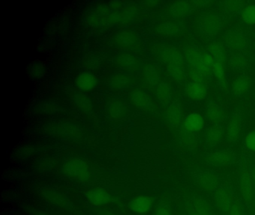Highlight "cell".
<instances>
[{
    "mask_svg": "<svg viewBox=\"0 0 255 215\" xmlns=\"http://www.w3.org/2000/svg\"><path fill=\"white\" fill-rule=\"evenodd\" d=\"M86 199L90 204L95 206H104L111 201V195L105 190L94 188L89 190L86 194Z\"/></svg>",
    "mask_w": 255,
    "mask_h": 215,
    "instance_id": "30bf717a",
    "label": "cell"
},
{
    "mask_svg": "<svg viewBox=\"0 0 255 215\" xmlns=\"http://www.w3.org/2000/svg\"><path fill=\"white\" fill-rule=\"evenodd\" d=\"M212 70H213V74L217 79L218 82L220 83L221 86L225 87L226 85V73H225V64L215 61Z\"/></svg>",
    "mask_w": 255,
    "mask_h": 215,
    "instance_id": "f546056e",
    "label": "cell"
},
{
    "mask_svg": "<svg viewBox=\"0 0 255 215\" xmlns=\"http://www.w3.org/2000/svg\"><path fill=\"white\" fill-rule=\"evenodd\" d=\"M227 214L228 215H246L243 207L238 202H233Z\"/></svg>",
    "mask_w": 255,
    "mask_h": 215,
    "instance_id": "74e56055",
    "label": "cell"
},
{
    "mask_svg": "<svg viewBox=\"0 0 255 215\" xmlns=\"http://www.w3.org/2000/svg\"><path fill=\"white\" fill-rule=\"evenodd\" d=\"M242 129V116L238 110H236L228 121L227 128V138L231 143H237L240 137Z\"/></svg>",
    "mask_w": 255,
    "mask_h": 215,
    "instance_id": "52a82bcc",
    "label": "cell"
},
{
    "mask_svg": "<svg viewBox=\"0 0 255 215\" xmlns=\"http://www.w3.org/2000/svg\"><path fill=\"white\" fill-rule=\"evenodd\" d=\"M185 92L189 98L195 101H200L207 97V88L204 83L192 82L186 85Z\"/></svg>",
    "mask_w": 255,
    "mask_h": 215,
    "instance_id": "4fadbf2b",
    "label": "cell"
},
{
    "mask_svg": "<svg viewBox=\"0 0 255 215\" xmlns=\"http://www.w3.org/2000/svg\"><path fill=\"white\" fill-rule=\"evenodd\" d=\"M77 86L83 91H90L95 88L97 79L94 75L89 73H83L79 75L76 80Z\"/></svg>",
    "mask_w": 255,
    "mask_h": 215,
    "instance_id": "44dd1931",
    "label": "cell"
},
{
    "mask_svg": "<svg viewBox=\"0 0 255 215\" xmlns=\"http://www.w3.org/2000/svg\"><path fill=\"white\" fill-rule=\"evenodd\" d=\"M229 62L234 70H243L247 67L249 58L243 52H234L230 57Z\"/></svg>",
    "mask_w": 255,
    "mask_h": 215,
    "instance_id": "484cf974",
    "label": "cell"
},
{
    "mask_svg": "<svg viewBox=\"0 0 255 215\" xmlns=\"http://www.w3.org/2000/svg\"><path fill=\"white\" fill-rule=\"evenodd\" d=\"M251 174H252V179H253L254 185H255V169H254V170H252Z\"/></svg>",
    "mask_w": 255,
    "mask_h": 215,
    "instance_id": "b9f144b4",
    "label": "cell"
},
{
    "mask_svg": "<svg viewBox=\"0 0 255 215\" xmlns=\"http://www.w3.org/2000/svg\"><path fill=\"white\" fill-rule=\"evenodd\" d=\"M197 182L201 189L205 191H214L219 188V178L211 172H203L200 173Z\"/></svg>",
    "mask_w": 255,
    "mask_h": 215,
    "instance_id": "8fae6325",
    "label": "cell"
},
{
    "mask_svg": "<svg viewBox=\"0 0 255 215\" xmlns=\"http://www.w3.org/2000/svg\"><path fill=\"white\" fill-rule=\"evenodd\" d=\"M245 145L247 149L255 152V130L247 134L245 139Z\"/></svg>",
    "mask_w": 255,
    "mask_h": 215,
    "instance_id": "8d00e7d4",
    "label": "cell"
},
{
    "mask_svg": "<svg viewBox=\"0 0 255 215\" xmlns=\"http://www.w3.org/2000/svg\"><path fill=\"white\" fill-rule=\"evenodd\" d=\"M242 19L249 25L255 24V5H249L243 9Z\"/></svg>",
    "mask_w": 255,
    "mask_h": 215,
    "instance_id": "1f68e13d",
    "label": "cell"
},
{
    "mask_svg": "<svg viewBox=\"0 0 255 215\" xmlns=\"http://www.w3.org/2000/svg\"><path fill=\"white\" fill-rule=\"evenodd\" d=\"M130 100L134 106L138 108H147L151 103L150 97L141 90H135L130 94Z\"/></svg>",
    "mask_w": 255,
    "mask_h": 215,
    "instance_id": "7402d4cb",
    "label": "cell"
},
{
    "mask_svg": "<svg viewBox=\"0 0 255 215\" xmlns=\"http://www.w3.org/2000/svg\"><path fill=\"white\" fill-rule=\"evenodd\" d=\"M75 103H77V106L83 109V110H89L92 108V104L91 101L89 99L83 96L78 95L76 97Z\"/></svg>",
    "mask_w": 255,
    "mask_h": 215,
    "instance_id": "d590c367",
    "label": "cell"
},
{
    "mask_svg": "<svg viewBox=\"0 0 255 215\" xmlns=\"http://www.w3.org/2000/svg\"><path fill=\"white\" fill-rule=\"evenodd\" d=\"M214 194L216 206L220 212L226 213L233 203L232 192L226 188H218Z\"/></svg>",
    "mask_w": 255,
    "mask_h": 215,
    "instance_id": "ba28073f",
    "label": "cell"
},
{
    "mask_svg": "<svg viewBox=\"0 0 255 215\" xmlns=\"http://www.w3.org/2000/svg\"><path fill=\"white\" fill-rule=\"evenodd\" d=\"M116 41L122 47L132 48L138 45V38L132 31H124L116 35Z\"/></svg>",
    "mask_w": 255,
    "mask_h": 215,
    "instance_id": "e0dca14e",
    "label": "cell"
},
{
    "mask_svg": "<svg viewBox=\"0 0 255 215\" xmlns=\"http://www.w3.org/2000/svg\"><path fill=\"white\" fill-rule=\"evenodd\" d=\"M183 52L188 64V68L195 70L203 75L206 79H210L215 62L210 53L195 46H186Z\"/></svg>",
    "mask_w": 255,
    "mask_h": 215,
    "instance_id": "6da1fadb",
    "label": "cell"
},
{
    "mask_svg": "<svg viewBox=\"0 0 255 215\" xmlns=\"http://www.w3.org/2000/svg\"><path fill=\"white\" fill-rule=\"evenodd\" d=\"M160 56L166 64L167 71L172 79L177 82L183 80L186 76V64L178 49L174 46H165L161 49Z\"/></svg>",
    "mask_w": 255,
    "mask_h": 215,
    "instance_id": "7a4b0ae2",
    "label": "cell"
},
{
    "mask_svg": "<svg viewBox=\"0 0 255 215\" xmlns=\"http://www.w3.org/2000/svg\"><path fill=\"white\" fill-rule=\"evenodd\" d=\"M44 72V68H43L42 66L40 65V64H35L32 69V75H33L35 77H41V76H43Z\"/></svg>",
    "mask_w": 255,
    "mask_h": 215,
    "instance_id": "ab89813d",
    "label": "cell"
},
{
    "mask_svg": "<svg viewBox=\"0 0 255 215\" xmlns=\"http://www.w3.org/2000/svg\"><path fill=\"white\" fill-rule=\"evenodd\" d=\"M155 215H172V212L168 205L160 204L156 209Z\"/></svg>",
    "mask_w": 255,
    "mask_h": 215,
    "instance_id": "f35d334b",
    "label": "cell"
},
{
    "mask_svg": "<svg viewBox=\"0 0 255 215\" xmlns=\"http://www.w3.org/2000/svg\"><path fill=\"white\" fill-rule=\"evenodd\" d=\"M178 27L171 22H165L159 25V31L164 35H171L178 31Z\"/></svg>",
    "mask_w": 255,
    "mask_h": 215,
    "instance_id": "e575fe53",
    "label": "cell"
},
{
    "mask_svg": "<svg viewBox=\"0 0 255 215\" xmlns=\"http://www.w3.org/2000/svg\"><path fill=\"white\" fill-rule=\"evenodd\" d=\"M204 126V118L198 113L188 115L184 120V127L189 132H196L202 129Z\"/></svg>",
    "mask_w": 255,
    "mask_h": 215,
    "instance_id": "ac0fdd59",
    "label": "cell"
},
{
    "mask_svg": "<svg viewBox=\"0 0 255 215\" xmlns=\"http://www.w3.org/2000/svg\"><path fill=\"white\" fill-rule=\"evenodd\" d=\"M156 94L159 101L163 105H167L171 101V89L169 85L165 82H160L158 85Z\"/></svg>",
    "mask_w": 255,
    "mask_h": 215,
    "instance_id": "83f0119b",
    "label": "cell"
},
{
    "mask_svg": "<svg viewBox=\"0 0 255 215\" xmlns=\"http://www.w3.org/2000/svg\"><path fill=\"white\" fill-rule=\"evenodd\" d=\"M234 155L229 151L220 150L212 152L210 155H207V162L215 167H221V166L227 165L232 162Z\"/></svg>",
    "mask_w": 255,
    "mask_h": 215,
    "instance_id": "7c38bea8",
    "label": "cell"
},
{
    "mask_svg": "<svg viewBox=\"0 0 255 215\" xmlns=\"http://www.w3.org/2000/svg\"><path fill=\"white\" fill-rule=\"evenodd\" d=\"M116 61L119 67L128 70H137L140 67L139 61L129 54L119 55Z\"/></svg>",
    "mask_w": 255,
    "mask_h": 215,
    "instance_id": "ffe728a7",
    "label": "cell"
},
{
    "mask_svg": "<svg viewBox=\"0 0 255 215\" xmlns=\"http://www.w3.org/2000/svg\"><path fill=\"white\" fill-rule=\"evenodd\" d=\"M153 199L150 196L140 195L129 202V207L132 212L138 215L147 213L151 209Z\"/></svg>",
    "mask_w": 255,
    "mask_h": 215,
    "instance_id": "9c48e42d",
    "label": "cell"
},
{
    "mask_svg": "<svg viewBox=\"0 0 255 215\" xmlns=\"http://www.w3.org/2000/svg\"><path fill=\"white\" fill-rule=\"evenodd\" d=\"M240 191L242 198L247 204L253 205L255 201V188L252 174L243 170L240 176Z\"/></svg>",
    "mask_w": 255,
    "mask_h": 215,
    "instance_id": "5b68a950",
    "label": "cell"
},
{
    "mask_svg": "<svg viewBox=\"0 0 255 215\" xmlns=\"http://www.w3.org/2000/svg\"><path fill=\"white\" fill-rule=\"evenodd\" d=\"M189 215H200L198 213V212H196V211L195 210V209H193V207H192V209H191L190 212H189Z\"/></svg>",
    "mask_w": 255,
    "mask_h": 215,
    "instance_id": "60d3db41",
    "label": "cell"
},
{
    "mask_svg": "<svg viewBox=\"0 0 255 215\" xmlns=\"http://www.w3.org/2000/svg\"><path fill=\"white\" fill-rule=\"evenodd\" d=\"M110 215V214H108V215Z\"/></svg>",
    "mask_w": 255,
    "mask_h": 215,
    "instance_id": "7bdbcfd3",
    "label": "cell"
},
{
    "mask_svg": "<svg viewBox=\"0 0 255 215\" xmlns=\"http://www.w3.org/2000/svg\"><path fill=\"white\" fill-rule=\"evenodd\" d=\"M208 52L215 61L225 64L227 61L226 52L222 45L218 42H212L208 46Z\"/></svg>",
    "mask_w": 255,
    "mask_h": 215,
    "instance_id": "d4e9b609",
    "label": "cell"
},
{
    "mask_svg": "<svg viewBox=\"0 0 255 215\" xmlns=\"http://www.w3.org/2000/svg\"><path fill=\"white\" fill-rule=\"evenodd\" d=\"M132 82L131 77L124 73H117L110 78V85L113 89L122 90L128 88Z\"/></svg>",
    "mask_w": 255,
    "mask_h": 215,
    "instance_id": "cb8c5ba5",
    "label": "cell"
},
{
    "mask_svg": "<svg viewBox=\"0 0 255 215\" xmlns=\"http://www.w3.org/2000/svg\"><path fill=\"white\" fill-rule=\"evenodd\" d=\"M205 114L208 120L214 123L221 122L224 119V112L222 108L213 101L207 104Z\"/></svg>",
    "mask_w": 255,
    "mask_h": 215,
    "instance_id": "d6986e66",
    "label": "cell"
},
{
    "mask_svg": "<svg viewBox=\"0 0 255 215\" xmlns=\"http://www.w3.org/2000/svg\"><path fill=\"white\" fill-rule=\"evenodd\" d=\"M250 88V79L247 76L242 75L233 82L232 92L237 97H243L249 92Z\"/></svg>",
    "mask_w": 255,
    "mask_h": 215,
    "instance_id": "2e32d148",
    "label": "cell"
},
{
    "mask_svg": "<svg viewBox=\"0 0 255 215\" xmlns=\"http://www.w3.org/2000/svg\"><path fill=\"white\" fill-rule=\"evenodd\" d=\"M193 209L200 215H213V211L210 205L201 198H195L192 202Z\"/></svg>",
    "mask_w": 255,
    "mask_h": 215,
    "instance_id": "f1b7e54d",
    "label": "cell"
},
{
    "mask_svg": "<svg viewBox=\"0 0 255 215\" xmlns=\"http://www.w3.org/2000/svg\"><path fill=\"white\" fill-rule=\"evenodd\" d=\"M223 136V128L219 125H213L206 134V143L210 146H216L222 140Z\"/></svg>",
    "mask_w": 255,
    "mask_h": 215,
    "instance_id": "603a6c76",
    "label": "cell"
},
{
    "mask_svg": "<svg viewBox=\"0 0 255 215\" xmlns=\"http://www.w3.org/2000/svg\"><path fill=\"white\" fill-rule=\"evenodd\" d=\"M62 173L71 179L78 182H86L90 179L91 173L87 164L83 160L71 158L64 162Z\"/></svg>",
    "mask_w": 255,
    "mask_h": 215,
    "instance_id": "3957f363",
    "label": "cell"
},
{
    "mask_svg": "<svg viewBox=\"0 0 255 215\" xmlns=\"http://www.w3.org/2000/svg\"><path fill=\"white\" fill-rule=\"evenodd\" d=\"M224 43L234 52H243L248 47V39L240 30H231L224 37Z\"/></svg>",
    "mask_w": 255,
    "mask_h": 215,
    "instance_id": "277c9868",
    "label": "cell"
},
{
    "mask_svg": "<svg viewBox=\"0 0 255 215\" xmlns=\"http://www.w3.org/2000/svg\"><path fill=\"white\" fill-rule=\"evenodd\" d=\"M167 122L172 127H178L183 121V110L178 103H174L168 106L165 113Z\"/></svg>",
    "mask_w": 255,
    "mask_h": 215,
    "instance_id": "5bb4252c",
    "label": "cell"
},
{
    "mask_svg": "<svg viewBox=\"0 0 255 215\" xmlns=\"http://www.w3.org/2000/svg\"><path fill=\"white\" fill-rule=\"evenodd\" d=\"M145 76L149 83L152 85H156L159 83V76L156 68L153 66H148L145 69Z\"/></svg>",
    "mask_w": 255,
    "mask_h": 215,
    "instance_id": "d6a6232c",
    "label": "cell"
},
{
    "mask_svg": "<svg viewBox=\"0 0 255 215\" xmlns=\"http://www.w3.org/2000/svg\"><path fill=\"white\" fill-rule=\"evenodd\" d=\"M243 4H244V1L232 0V1H225L224 7L228 13H237L243 7Z\"/></svg>",
    "mask_w": 255,
    "mask_h": 215,
    "instance_id": "836d02e7",
    "label": "cell"
},
{
    "mask_svg": "<svg viewBox=\"0 0 255 215\" xmlns=\"http://www.w3.org/2000/svg\"><path fill=\"white\" fill-rule=\"evenodd\" d=\"M45 193L46 199L49 202H50L52 204L56 205V206H61V207L67 206L66 199L62 194L55 191H50V190H47V191H45Z\"/></svg>",
    "mask_w": 255,
    "mask_h": 215,
    "instance_id": "4dcf8cb0",
    "label": "cell"
},
{
    "mask_svg": "<svg viewBox=\"0 0 255 215\" xmlns=\"http://www.w3.org/2000/svg\"><path fill=\"white\" fill-rule=\"evenodd\" d=\"M107 112L109 116L114 120H121L128 113L127 105L122 100H114L108 105Z\"/></svg>",
    "mask_w": 255,
    "mask_h": 215,
    "instance_id": "9a60e30c",
    "label": "cell"
},
{
    "mask_svg": "<svg viewBox=\"0 0 255 215\" xmlns=\"http://www.w3.org/2000/svg\"><path fill=\"white\" fill-rule=\"evenodd\" d=\"M192 10V6L186 1H176L171 5V11L174 16L182 17L189 14Z\"/></svg>",
    "mask_w": 255,
    "mask_h": 215,
    "instance_id": "4316f807",
    "label": "cell"
},
{
    "mask_svg": "<svg viewBox=\"0 0 255 215\" xmlns=\"http://www.w3.org/2000/svg\"><path fill=\"white\" fill-rule=\"evenodd\" d=\"M222 22L219 16L207 14L200 19L199 28L201 32L206 36L212 37L220 31Z\"/></svg>",
    "mask_w": 255,
    "mask_h": 215,
    "instance_id": "8992f818",
    "label": "cell"
}]
</instances>
